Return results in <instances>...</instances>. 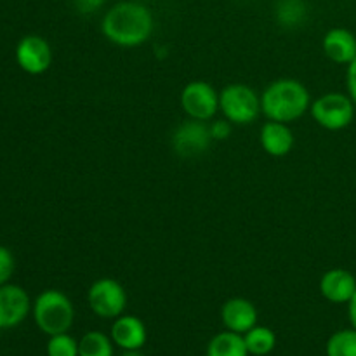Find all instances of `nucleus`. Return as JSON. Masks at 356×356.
Returning <instances> with one entry per match:
<instances>
[{
	"label": "nucleus",
	"instance_id": "nucleus-24",
	"mask_svg": "<svg viewBox=\"0 0 356 356\" xmlns=\"http://www.w3.org/2000/svg\"><path fill=\"white\" fill-rule=\"evenodd\" d=\"M106 2L108 0H72V3L75 6V9L79 10L80 14L96 13V10H99Z\"/></svg>",
	"mask_w": 356,
	"mask_h": 356
},
{
	"label": "nucleus",
	"instance_id": "nucleus-28",
	"mask_svg": "<svg viewBox=\"0 0 356 356\" xmlns=\"http://www.w3.org/2000/svg\"><path fill=\"white\" fill-rule=\"evenodd\" d=\"M139 2H141V0H139Z\"/></svg>",
	"mask_w": 356,
	"mask_h": 356
},
{
	"label": "nucleus",
	"instance_id": "nucleus-10",
	"mask_svg": "<svg viewBox=\"0 0 356 356\" xmlns=\"http://www.w3.org/2000/svg\"><path fill=\"white\" fill-rule=\"evenodd\" d=\"M31 301L23 287L14 284L0 285V329H14L26 320Z\"/></svg>",
	"mask_w": 356,
	"mask_h": 356
},
{
	"label": "nucleus",
	"instance_id": "nucleus-7",
	"mask_svg": "<svg viewBox=\"0 0 356 356\" xmlns=\"http://www.w3.org/2000/svg\"><path fill=\"white\" fill-rule=\"evenodd\" d=\"M179 103L188 118L209 122L219 111V92L205 80H191L181 90Z\"/></svg>",
	"mask_w": 356,
	"mask_h": 356
},
{
	"label": "nucleus",
	"instance_id": "nucleus-27",
	"mask_svg": "<svg viewBox=\"0 0 356 356\" xmlns=\"http://www.w3.org/2000/svg\"><path fill=\"white\" fill-rule=\"evenodd\" d=\"M120 356H145L141 353V350H122Z\"/></svg>",
	"mask_w": 356,
	"mask_h": 356
},
{
	"label": "nucleus",
	"instance_id": "nucleus-18",
	"mask_svg": "<svg viewBox=\"0 0 356 356\" xmlns=\"http://www.w3.org/2000/svg\"><path fill=\"white\" fill-rule=\"evenodd\" d=\"M243 341L249 350V355L254 356H266L277 346V334L270 327L256 325L243 334Z\"/></svg>",
	"mask_w": 356,
	"mask_h": 356
},
{
	"label": "nucleus",
	"instance_id": "nucleus-22",
	"mask_svg": "<svg viewBox=\"0 0 356 356\" xmlns=\"http://www.w3.org/2000/svg\"><path fill=\"white\" fill-rule=\"evenodd\" d=\"M14 268H16V261H14L13 252L7 247L0 245V285L9 284Z\"/></svg>",
	"mask_w": 356,
	"mask_h": 356
},
{
	"label": "nucleus",
	"instance_id": "nucleus-2",
	"mask_svg": "<svg viewBox=\"0 0 356 356\" xmlns=\"http://www.w3.org/2000/svg\"><path fill=\"white\" fill-rule=\"evenodd\" d=\"M309 106L312 94L296 79L273 80L261 94V113L268 120L291 124L309 111Z\"/></svg>",
	"mask_w": 356,
	"mask_h": 356
},
{
	"label": "nucleus",
	"instance_id": "nucleus-4",
	"mask_svg": "<svg viewBox=\"0 0 356 356\" xmlns=\"http://www.w3.org/2000/svg\"><path fill=\"white\" fill-rule=\"evenodd\" d=\"M219 111L233 125H249L261 115V94L245 83H229L219 92Z\"/></svg>",
	"mask_w": 356,
	"mask_h": 356
},
{
	"label": "nucleus",
	"instance_id": "nucleus-8",
	"mask_svg": "<svg viewBox=\"0 0 356 356\" xmlns=\"http://www.w3.org/2000/svg\"><path fill=\"white\" fill-rule=\"evenodd\" d=\"M214 141L209 131V125L205 122L188 118L183 124L177 125L172 132V149L176 155L183 159H191V156L204 155L211 143Z\"/></svg>",
	"mask_w": 356,
	"mask_h": 356
},
{
	"label": "nucleus",
	"instance_id": "nucleus-23",
	"mask_svg": "<svg viewBox=\"0 0 356 356\" xmlns=\"http://www.w3.org/2000/svg\"><path fill=\"white\" fill-rule=\"evenodd\" d=\"M232 129L233 124L229 120H226L225 117L218 118L212 124H209V131H211V136L214 141H225V139H228L232 136Z\"/></svg>",
	"mask_w": 356,
	"mask_h": 356
},
{
	"label": "nucleus",
	"instance_id": "nucleus-17",
	"mask_svg": "<svg viewBox=\"0 0 356 356\" xmlns=\"http://www.w3.org/2000/svg\"><path fill=\"white\" fill-rule=\"evenodd\" d=\"M275 17L284 28H298L308 19V6L305 0H278Z\"/></svg>",
	"mask_w": 356,
	"mask_h": 356
},
{
	"label": "nucleus",
	"instance_id": "nucleus-16",
	"mask_svg": "<svg viewBox=\"0 0 356 356\" xmlns=\"http://www.w3.org/2000/svg\"><path fill=\"white\" fill-rule=\"evenodd\" d=\"M205 356H249L242 334L225 330L209 341Z\"/></svg>",
	"mask_w": 356,
	"mask_h": 356
},
{
	"label": "nucleus",
	"instance_id": "nucleus-25",
	"mask_svg": "<svg viewBox=\"0 0 356 356\" xmlns=\"http://www.w3.org/2000/svg\"><path fill=\"white\" fill-rule=\"evenodd\" d=\"M346 87H348V96L353 99L356 106V58L348 65L346 70Z\"/></svg>",
	"mask_w": 356,
	"mask_h": 356
},
{
	"label": "nucleus",
	"instance_id": "nucleus-13",
	"mask_svg": "<svg viewBox=\"0 0 356 356\" xmlns=\"http://www.w3.org/2000/svg\"><path fill=\"white\" fill-rule=\"evenodd\" d=\"M110 337L120 350H141L148 339V332L141 318L134 315H120L111 325Z\"/></svg>",
	"mask_w": 356,
	"mask_h": 356
},
{
	"label": "nucleus",
	"instance_id": "nucleus-12",
	"mask_svg": "<svg viewBox=\"0 0 356 356\" xmlns=\"http://www.w3.org/2000/svg\"><path fill=\"white\" fill-rule=\"evenodd\" d=\"M221 322L226 327V330L243 336L252 327L257 325L256 306L245 298L228 299L221 308Z\"/></svg>",
	"mask_w": 356,
	"mask_h": 356
},
{
	"label": "nucleus",
	"instance_id": "nucleus-3",
	"mask_svg": "<svg viewBox=\"0 0 356 356\" xmlns=\"http://www.w3.org/2000/svg\"><path fill=\"white\" fill-rule=\"evenodd\" d=\"M31 312L37 327L47 336L68 332L75 320L72 299L58 289H47L40 292L33 301Z\"/></svg>",
	"mask_w": 356,
	"mask_h": 356
},
{
	"label": "nucleus",
	"instance_id": "nucleus-5",
	"mask_svg": "<svg viewBox=\"0 0 356 356\" xmlns=\"http://www.w3.org/2000/svg\"><path fill=\"white\" fill-rule=\"evenodd\" d=\"M355 108L353 99L346 94L327 92L318 99L312 101L309 113L313 120L325 131H343L353 122Z\"/></svg>",
	"mask_w": 356,
	"mask_h": 356
},
{
	"label": "nucleus",
	"instance_id": "nucleus-9",
	"mask_svg": "<svg viewBox=\"0 0 356 356\" xmlns=\"http://www.w3.org/2000/svg\"><path fill=\"white\" fill-rule=\"evenodd\" d=\"M51 44L40 35H24L16 45V63L28 75H42L52 65Z\"/></svg>",
	"mask_w": 356,
	"mask_h": 356
},
{
	"label": "nucleus",
	"instance_id": "nucleus-26",
	"mask_svg": "<svg viewBox=\"0 0 356 356\" xmlns=\"http://www.w3.org/2000/svg\"><path fill=\"white\" fill-rule=\"evenodd\" d=\"M348 315H350L351 325H353V329H356V292L353 298H351V301L348 302Z\"/></svg>",
	"mask_w": 356,
	"mask_h": 356
},
{
	"label": "nucleus",
	"instance_id": "nucleus-20",
	"mask_svg": "<svg viewBox=\"0 0 356 356\" xmlns=\"http://www.w3.org/2000/svg\"><path fill=\"white\" fill-rule=\"evenodd\" d=\"M327 356H356V329L334 332L325 344Z\"/></svg>",
	"mask_w": 356,
	"mask_h": 356
},
{
	"label": "nucleus",
	"instance_id": "nucleus-11",
	"mask_svg": "<svg viewBox=\"0 0 356 356\" xmlns=\"http://www.w3.org/2000/svg\"><path fill=\"white\" fill-rule=\"evenodd\" d=\"M320 294L332 305H348L356 292V278L351 271L334 268L320 278Z\"/></svg>",
	"mask_w": 356,
	"mask_h": 356
},
{
	"label": "nucleus",
	"instance_id": "nucleus-21",
	"mask_svg": "<svg viewBox=\"0 0 356 356\" xmlns=\"http://www.w3.org/2000/svg\"><path fill=\"white\" fill-rule=\"evenodd\" d=\"M47 356H79V341L73 339L68 332L49 336Z\"/></svg>",
	"mask_w": 356,
	"mask_h": 356
},
{
	"label": "nucleus",
	"instance_id": "nucleus-1",
	"mask_svg": "<svg viewBox=\"0 0 356 356\" xmlns=\"http://www.w3.org/2000/svg\"><path fill=\"white\" fill-rule=\"evenodd\" d=\"M152 10L139 0H125L106 10L101 21V33L118 47L132 49L146 44L153 33Z\"/></svg>",
	"mask_w": 356,
	"mask_h": 356
},
{
	"label": "nucleus",
	"instance_id": "nucleus-19",
	"mask_svg": "<svg viewBox=\"0 0 356 356\" xmlns=\"http://www.w3.org/2000/svg\"><path fill=\"white\" fill-rule=\"evenodd\" d=\"M113 341L99 330H90L79 341V356H113Z\"/></svg>",
	"mask_w": 356,
	"mask_h": 356
},
{
	"label": "nucleus",
	"instance_id": "nucleus-14",
	"mask_svg": "<svg viewBox=\"0 0 356 356\" xmlns=\"http://www.w3.org/2000/svg\"><path fill=\"white\" fill-rule=\"evenodd\" d=\"M259 143L268 155L282 159V156L289 155L294 148V132L289 127V124L268 120L261 127Z\"/></svg>",
	"mask_w": 356,
	"mask_h": 356
},
{
	"label": "nucleus",
	"instance_id": "nucleus-6",
	"mask_svg": "<svg viewBox=\"0 0 356 356\" xmlns=\"http://www.w3.org/2000/svg\"><path fill=\"white\" fill-rule=\"evenodd\" d=\"M87 305L90 312L104 320H115L127 308V292L120 282L113 278H99L87 291Z\"/></svg>",
	"mask_w": 356,
	"mask_h": 356
},
{
	"label": "nucleus",
	"instance_id": "nucleus-15",
	"mask_svg": "<svg viewBox=\"0 0 356 356\" xmlns=\"http://www.w3.org/2000/svg\"><path fill=\"white\" fill-rule=\"evenodd\" d=\"M327 58L337 65H350L356 58V37L346 28H330L322 40Z\"/></svg>",
	"mask_w": 356,
	"mask_h": 356
}]
</instances>
